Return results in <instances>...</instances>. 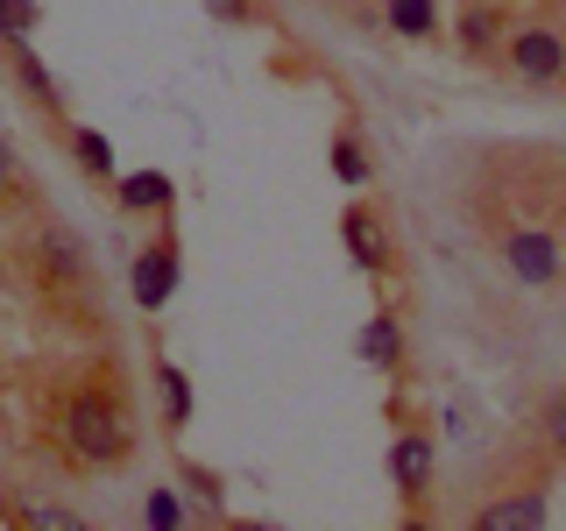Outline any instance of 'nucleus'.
<instances>
[{"label": "nucleus", "instance_id": "f257e3e1", "mask_svg": "<svg viewBox=\"0 0 566 531\" xmlns=\"http://www.w3.org/2000/svg\"><path fill=\"white\" fill-rule=\"evenodd\" d=\"M57 433H64V447L85 460V468H120V460L135 454V418H128V404L114 397V389H71L64 397V418H57Z\"/></svg>", "mask_w": 566, "mask_h": 531}, {"label": "nucleus", "instance_id": "f03ea898", "mask_svg": "<svg viewBox=\"0 0 566 531\" xmlns=\"http://www.w3.org/2000/svg\"><path fill=\"white\" fill-rule=\"evenodd\" d=\"M495 262L524 291H559L566 283V235L559 227H503L495 235Z\"/></svg>", "mask_w": 566, "mask_h": 531}, {"label": "nucleus", "instance_id": "7ed1b4c3", "mask_svg": "<svg viewBox=\"0 0 566 531\" xmlns=\"http://www.w3.org/2000/svg\"><path fill=\"white\" fill-rule=\"evenodd\" d=\"M503 64L531 93H553V85H566V29L559 22H517L503 43Z\"/></svg>", "mask_w": 566, "mask_h": 531}, {"label": "nucleus", "instance_id": "20e7f679", "mask_svg": "<svg viewBox=\"0 0 566 531\" xmlns=\"http://www.w3.org/2000/svg\"><path fill=\"white\" fill-rule=\"evenodd\" d=\"M510 0H468V8L453 14V35H460V58H474V64H489V58H503V43H510Z\"/></svg>", "mask_w": 566, "mask_h": 531}, {"label": "nucleus", "instance_id": "39448f33", "mask_svg": "<svg viewBox=\"0 0 566 531\" xmlns=\"http://www.w3.org/2000/svg\"><path fill=\"white\" fill-rule=\"evenodd\" d=\"M170 291H177V241L164 235V241H149V248L135 256V305L156 312Z\"/></svg>", "mask_w": 566, "mask_h": 531}, {"label": "nucleus", "instance_id": "423d86ee", "mask_svg": "<svg viewBox=\"0 0 566 531\" xmlns=\"http://www.w3.org/2000/svg\"><path fill=\"white\" fill-rule=\"evenodd\" d=\"M432 468H439L432 439H424V433H397V447H389V482H397V496H424V489H432Z\"/></svg>", "mask_w": 566, "mask_h": 531}, {"label": "nucleus", "instance_id": "0eeeda50", "mask_svg": "<svg viewBox=\"0 0 566 531\" xmlns=\"http://www.w3.org/2000/svg\"><path fill=\"white\" fill-rule=\"evenodd\" d=\"M340 241H347L354 270H368V277L389 270V241H382V227H376V212H368V206H347L340 212Z\"/></svg>", "mask_w": 566, "mask_h": 531}, {"label": "nucleus", "instance_id": "6e6552de", "mask_svg": "<svg viewBox=\"0 0 566 531\" xmlns=\"http://www.w3.org/2000/svg\"><path fill=\"white\" fill-rule=\"evenodd\" d=\"M382 22H389V35H403V43H439L447 8H439V0H382Z\"/></svg>", "mask_w": 566, "mask_h": 531}, {"label": "nucleus", "instance_id": "1a4fd4ad", "mask_svg": "<svg viewBox=\"0 0 566 531\" xmlns=\"http://www.w3.org/2000/svg\"><path fill=\"white\" fill-rule=\"evenodd\" d=\"M553 518V496L545 489H524V496H495V503L474 510V524H489V531H503V524H545Z\"/></svg>", "mask_w": 566, "mask_h": 531}, {"label": "nucleus", "instance_id": "9d476101", "mask_svg": "<svg viewBox=\"0 0 566 531\" xmlns=\"http://www.w3.org/2000/svg\"><path fill=\"white\" fill-rule=\"evenodd\" d=\"M8 58H14V79H22V93H29L35 106H57V71H50V64L29 50V35H22V43H8Z\"/></svg>", "mask_w": 566, "mask_h": 531}, {"label": "nucleus", "instance_id": "9b49d317", "mask_svg": "<svg viewBox=\"0 0 566 531\" xmlns=\"http://www.w3.org/2000/svg\"><path fill=\"white\" fill-rule=\"evenodd\" d=\"M361 362H376V368H397L403 362V326H397V312H376L361 326Z\"/></svg>", "mask_w": 566, "mask_h": 531}, {"label": "nucleus", "instance_id": "f8f14e48", "mask_svg": "<svg viewBox=\"0 0 566 531\" xmlns=\"http://www.w3.org/2000/svg\"><path fill=\"white\" fill-rule=\"evenodd\" d=\"M333 177H340L347 191L368 185V149H361V135H333Z\"/></svg>", "mask_w": 566, "mask_h": 531}, {"label": "nucleus", "instance_id": "ddd939ff", "mask_svg": "<svg viewBox=\"0 0 566 531\" xmlns=\"http://www.w3.org/2000/svg\"><path fill=\"white\" fill-rule=\"evenodd\" d=\"M156 389H164V418L170 425H191V383H185V368L164 362V368H156Z\"/></svg>", "mask_w": 566, "mask_h": 531}, {"label": "nucleus", "instance_id": "4468645a", "mask_svg": "<svg viewBox=\"0 0 566 531\" xmlns=\"http://www.w3.org/2000/svg\"><path fill=\"white\" fill-rule=\"evenodd\" d=\"M185 518H191V510H185V496H177L170 482H164V489H149V503H142V524H156V531H177Z\"/></svg>", "mask_w": 566, "mask_h": 531}, {"label": "nucleus", "instance_id": "2eb2a0df", "mask_svg": "<svg viewBox=\"0 0 566 531\" xmlns=\"http://www.w3.org/2000/svg\"><path fill=\"white\" fill-rule=\"evenodd\" d=\"M35 29H43V8H35V0H0V43H22Z\"/></svg>", "mask_w": 566, "mask_h": 531}, {"label": "nucleus", "instance_id": "dca6fc26", "mask_svg": "<svg viewBox=\"0 0 566 531\" xmlns=\"http://www.w3.org/2000/svg\"><path fill=\"white\" fill-rule=\"evenodd\" d=\"M71 149H78V164L93 170V177H114V149H106L99 128H71Z\"/></svg>", "mask_w": 566, "mask_h": 531}, {"label": "nucleus", "instance_id": "f3484780", "mask_svg": "<svg viewBox=\"0 0 566 531\" xmlns=\"http://www.w3.org/2000/svg\"><path fill=\"white\" fill-rule=\"evenodd\" d=\"M120 199H128L135 212H149V206L170 199V185H164V177H128V185H120Z\"/></svg>", "mask_w": 566, "mask_h": 531}, {"label": "nucleus", "instance_id": "a211bd4d", "mask_svg": "<svg viewBox=\"0 0 566 531\" xmlns=\"http://www.w3.org/2000/svg\"><path fill=\"white\" fill-rule=\"evenodd\" d=\"M538 433H545V447H553V454L566 460V389H559V397H553V404H545V418H538Z\"/></svg>", "mask_w": 566, "mask_h": 531}, {"label": "nucleus", "instance_id": "6ab92c4d", "mask_svg": "<svg viewBox=\"0 0 566 531\" xmlns=\"http://www.w3.org/2000/svg\"><path fill=\"white\" fill-rule=\"evenodd\" d=\"M43 256H50V262H57V270H64V277H78V270H85V248H78V241H71V235H50V241H43Z\"/></svg>", "mask_w": 566, "mask_h": 531}, {"label": "nucleus", "instance_id": "aec40b11", "mask_svg": "<svg viewBox=\"0 0 566 531\" xmlns=\"http://www.w3.org/2000/svg\"><path fill=\"white\" fill-rule=\"evenodd\" d=\"M29 524H43V531H78L85 518H78L71 503H35V510H29Z\"/></svg>", "mask_w": 566, "mask_h": 531}, {"label": "nucleus", "instance_id": "412c9836", "mask_svg": "<svg viewBox=\"0 0 566 531\" xmlns=\"http://www.w3.org/2000/svg\"><path fill=\"white\" fill-rule=\"evenodd\" d=\"M14 185H22V156H14L8 135H0V191H14Z\"/></svg>", "mask_w": 566, "mask_h": 531}, {"label": "nucleus", "instance_id": "4be33fe9", "mask_svg": "<svg viewBox=\"0 0 566 531\" xmlns=\"http://www.w3.org/2000/svg\"><path fill=\"white\" fill-rule=\"evenodd\" d=\"M206 14H212V22H248L255 8H248V0H206Z\"/></svg>", "mask_w": 566, "mask_h": 531}]
</instances>
